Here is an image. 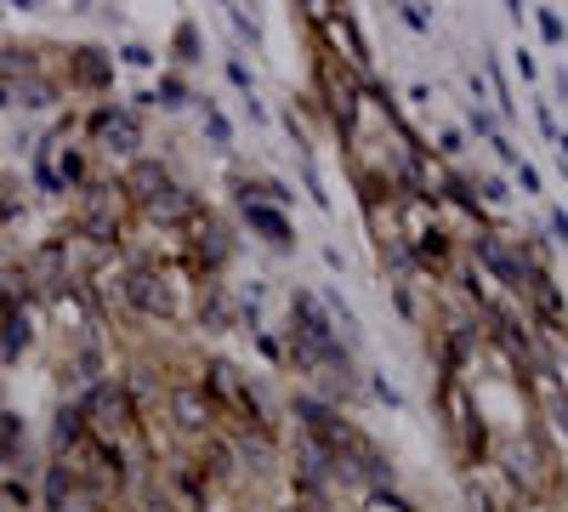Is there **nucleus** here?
<instances>
[{"instance_id": "nucleus-22", "label": "nucleus", "mask_w": 568, "mask_h": 512, "mask_svg": "<svg viewBox=\"0 0 568 512\" xmlns=\"http://www.w3.org/2000/svg\"><path fill=\"white\" fill-rule=\"evenodd\" d=\"M142 512H176V506H171L165 495H149V501H142Z\"/></svg>"}, {"instance_id": "nucleus-8", "label": "nucleus", "mask_w": 568, "mask_h": 512, "mask_svg": "<svg viewBox=\"0 0 568 512\" xmlns=\"http://www.w3.org/2000/svg\"><path fill=\"white\" fill-rule=\"evenodd\" d=\"M131 189H136V200H142V205H154V200L171 189V177H165V165L142 160V165H131Z\"/></svg>"}, {"instance_id": "nucleus-12", "label": "nucleus", "mask_w": 568, "mask_h": 512, "mask_svg": "<svg viewBox=\"0 0 568 512\" xmlns=\"http://www.w3.org/2000/svg\"><path fill=\"white\" fill-rule=\"evenodd\" d=\"M205 131H211V143H216V149H227V143H233V126L222 120V109H216V103H205Z\"/></svg>"}, {"instance_id": "nucleus-11", "label": "nucleus", "mask_w": 568, "mask_h": 512, "mask_svg": "<svg viewBox=\"0 0 568 512\" xmlns=\"http://www.w3.org/2000/svg\"><path fill=\"white\" fill-rule=\"evenodd\" d=\"M506 479H511V484H535V461H529L524 444H511V450H506Z\"/></svg>"}, {"instance_id": "nucleus-19", "label": "nucleus", "mask_w": 568, "mask_h": 512, "mask_svg": "<svg viewBox=\"0 0 568 512\" xmlns=\"http://www.w3.org/2000/svg\"><path fill=\"white\" fill-rule=\"evenodd\" d=\"M517 177H524V194H540V171H535V165L517 160Z\"/></svg>"}, {"instance_id": "nucleus-15", "label": "nucleus", "mask_w": 568, "mask_h": 512, "mask_svg": "<svg viewBox=\"0 0 568 512\" xmlns=\"http://www.w3.org/2000/svg\"><path fill=\"white\" fill-rule=\"evenodd\" d=\"M551 422H557V433L568 439V393H551Z\"/></svg>"}, {"instance_id": "nucleus-17", "label": "nucleus", "mask_w": 568, "mask_h": 512, "mask_svg": "<svg viewBox=\"0 0 568 512\" xmlns=\"http://www.w3.org/2000/svg\"><path fill=\"white\" fill-rule=\"evenodd\" d=\"M227 80H233V86H240V91H251V86H256V80H251V69H245L240 58H227Z\"/></svg>"}, {"instance_id": "nucleus-5", "label": "nucleus", "mask_w": 568, "mask_h": 512, "mask_svg": "<svg viewBox=\"0 0 568 512\" xmlns=\"http://www.w3.org/2000/svg\"><path fill=\"white\" fill-rule=\"evenodd\" d=\"M245 222L256 228V234H262L273 251H291V245H296V228H291V217H284L278 205H262V200L245 194Z\"/></svg>"}, {"instance_id": "nucleus-25", "label": "nucleus", "mask_w": 568, "mask_h": 512, "mask_svg": "<svg viewBox=\"0 0 568 512\" xmlns=\"http://www.w3.org/2000/svg\"><path fill=\"white\" fill-rule=\"evenodd\" d=\"M278 512H313V506H296V501H291V506H278Z\"/></svg>"}, {"instance_id": "nucleus-23", "label": "nucleus", "mask_w": 568, "mask_h": 512, "mask_svg": "<svg viewBox=\"0 0 568 512\" xmlns=\"http://www.w3.org/2000/svg\"><path fill=\"white\" fill-rule=\"evenodd\" d=\"M52 512H91V501H58Z\"/></svg>"}, {"instance_id": "nucleus-10", "label": "nucleus", "mask_w": 568, "mask_h": 512, "mask_svg": "<svg viewBox=\"0 0 568 512\" xmlns=\"http://www.w3.org/2000/svg\"><path fill=\"white\" fill-rule=\"evenodd\" d=\"M103 143L109 149H120V154H131L136 143H142V131H136V120L120 109V114H103Z\"/></svg>"}, {"instance_id": "nucleus-13", "label": "nucleus", "mask_w": 568, "mask_h": 512, "mask_svg": "<svg viewBox=\"0 0 568 512\" xmlns=\"http://www.w3.org/2000/svg\"><path fill=\"white\" fill-rule=\"evenodd\" d=\"M154 103H165V109H182V103H187V86H182L176 74H171V80H160V98H154Z\"/></svg>"}, {"instance_id": "nucleus-21", "label": "nucleus", "mask_w": 568, "mask_h": 512, "mask_svg": "<svg viewBox=\"0 0 568 512\" xmlns=\"http://www.w3.org/2000/svg\"><path fill=\"white\" fill-rule=\"evenodd\" d=\"M125 63H136V69H149V63H154V52H149V46H131V52H125Z\"/></svg>"}, {"instance_id": "nucleus-1", "label": "nucleus", "mask_w": 568, "mask_h": 512, "mask_svg": "<svg viewBox=\"0 0 568 512\" xmlns=\"http://www.w3.org/2000/svg\"><path fill=\"white\" fill-rule=\"evenodd\" d=\"M478 262L500 279L506 291H529V273L535 268H524V251H511V245H500L495 234H478Z\"/></svg>"}, {"instance_id": "nucleus-20", "label": "nucleus", "mask_w": 568, "mask_h": 512, "mask_svg": "<svg viewBox=\"0 0 568 512\" xmlns=\"http://www.w3.org/2000/svg\"><path fill=\"white\" fill-rule=\"evenodd\" d=\"M551 234H557V245L568 251V211H551Z\"/></svg>"}, {"instance_id": "nucleus-14", "label": "nucleus", "mask_w": 568, "mask_h": 512, "mask_svg": "<svg viewBox=\"0 0 568 512\" xmlns=\"http://www.w3.org/2000/svg\"><path fill=\"white\" fill-rule=\"evenodd\" d=\"M444 189H449V200H455L460 211H471V217H478V194H471V189H466V182H460V177H449V182H444Z\"/></svg>"}, {"instance_id": "nucleus-16", "label": "nucleus", "mask_w": 568, "mask_h": 512, "mask_svg": "<svg viewBox=\"0 0 568 512\" xmlns=\"http://www.w3.org/2000/svg\"><path fill=\"white\" fill-rule=\"evenodd\" d=\"M404 12V23L415 29V34H426V29H433V18H426V7H398Z\"/></svg>"}, {"instance_id": "nucleus-7", "label": "nucleus", "mask_w": 568, "mask_h": 512, "mask_svg": "<svg viewBox=\"0 0 568 512\" xmlns=\"http://www.w3.org/2000/svg\"><path fill=\"white\" fill-rule=\"evenodd\" d=\"M149 211H154V222H194V217H200V200L171 182V189H165V194H160Z\"/></svg>"}, {"instance_id": "nucleus-3", "label": "nucleus", "mask_w": 568, "mask_h": 512, "mask_svg": "<svg viewBox=\"0 0 568 512\" xmlns=\"http://www.w3.org/2000/svg\"><path fill=\"white\" fill-rule=\"evenodd\" d=\"M171 422L182 433H211V422H216L211 393L205 388H171Z\"/></svg>"}, {"instance_id": "nucleus-4", "label": "nucleus", "mask_w": 568, "mask_h": 512, "mask_svg": "<svg viewBox=\"0 0 568 512\" xmlns=\"http://www.w3.org/2000/svg\"><path fill=\"white\" fill-rule=\"evenodd\" d=\"M125 297H131L136 313H149V319H165L171 313V285H165V273H154V268H136L125 279Z\"/></svg>"}, {"instance_id": "nucleus-6", "label": "nucleus", "mask_w": 568, "mask_h": 512, "mask_svg": "<svg viewBox=\"0 0 568 512\" xmlns=\"http://www.w3.org/2000/svg\"><path fill=\"white\" fill-rule=\"evenodd\" d=\"M80 415H98V428L103 433H120V428H131V404H125V393L109 382V388H98L85 404H80Z\"/></svg>"}, {"instance_id": "nucleus-2", "label": "nucleus", "mask_w": 568, "mask_h": 512, "mask_svg": "<svg viewBox=\"0 0 568 512\" xmlns=\"http://www.w3.org/2000/svg\"><path fill=\"white\" fill-rule=\"evenodd\" d=\"M444 410H449V428L460 433V450L466 455H484V422L471 415V404H466V393H460V377H444Z\"/></svg>"}, {"instance_id": "nucleus-9", "label": "nucleus", "mask_w": 568, "mask_h": 512, "mask_svg": "<svg viewBox=\"0 0 568 512\" xmlns=\"http://www.w3.org/2000/svg\"><path fill=\"white\" fill-rule=\"evenodd\" d=\"M409 251H415V262H426V268H444V262H449V234H444V228H420V234L409 240Z\"/></svg>"}, {"instance_id": "nucleus-18", "label": "nucleus", "mask_w": 568, "mask_h": 512, "mask_svg": "<svg viewBox=\"0 0 568 512\" xmlns=\"http://www.w3.org/2000/svg\"><path fill=\"white\" fill-rule=\"evenodd\" d=\"M540 34L557 46V40H562V18H557V12H540Z\"/></svg>"}, {"instance_id": "nucleus-24", "label": "nucleus", "mask_w": 568, "mask_h": 512, "mask_svg": "<svg viewBox=\"0 0 568 512\" xmlns=\"http://www.w3.org/2000/svg\"><path fill=\"white\" fill-rule=\"evenodd\" d=\"M557 149H562V160H568V131H562V137H557Z\"/></svg>"}]
</instances>
